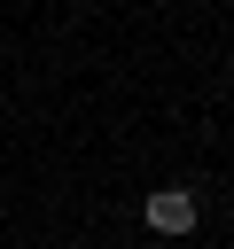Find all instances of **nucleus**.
I'll return each mask as SVG.
<instances>
[{
    "mask_svg": "<svg viewBox=\"0 0 234 249\" xmlns=\"http://www.w3.org/2000/svg\"><path fill=\"white\" fill-rule=\"evenodd\" d=\"M226 78H234V54H226Z\"/></svg>",
    "mask_w": 234,
    "mask_h": 249,
    "instance_id": "2",
    "label": "nucleus"
},
{
    "mask_svg": "<svg viewBox=\"0 0 234 249\" xmlns=\"http://www.w3.org/2000/svg\"><path fill=\"white\" fill-rule=\"evenodd\" d=\"M140 218H148V233H164V241H187V233H195V218H203V202H195V187H156Z\"/></svg>",
    "mask_w": 234,
    "mask_h": 249,
    "instance_id": "1",
    "label": "nucleus"
}]
</instances>
